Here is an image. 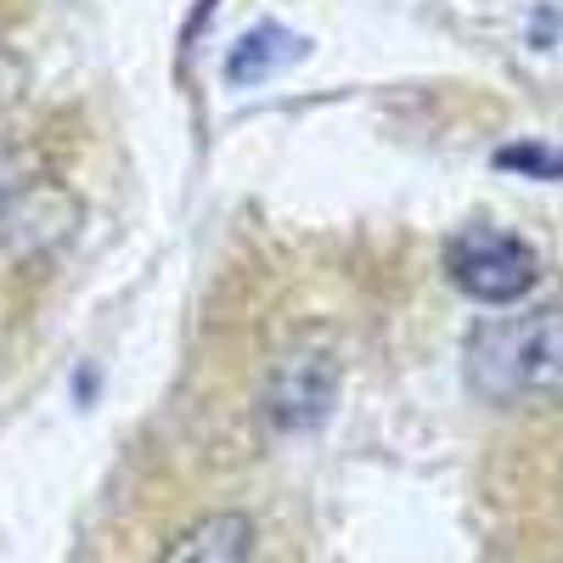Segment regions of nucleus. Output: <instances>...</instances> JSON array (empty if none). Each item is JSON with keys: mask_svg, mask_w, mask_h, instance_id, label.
I'll list each match as a JSON object with an SVG mask.
<instances>
[{"mask_svg": "<svg viewBox=\"0 0 563 563\" xmlns=\"http://www.w3.org/2000/svg\"><path fill=\"white\" fill-rule=\"evenodd\" d=\"M462 366L474 395L496 406H563V305L474 327Z\"/></svg>", "mask_w": 563, "mask_h": 563, "instance_id": "1", "label": "nucleus"}, {"mask_svg": "<svg viewBox=\"0 0 563 563\" xmlns=\"http://www.w3.org/2000/svg\"><path fill=\"white\" fill-rule=\"evenodd\" d=\"M445 271L451 282L479 299V305H512L536 288L541 276V260L525 238H512V231H496V225H467L445 243Z\"/></svg>", "mask_w": 563, "mask_h": 563, "instance_id": "2", "label": "nucleus"}, {"mask_svg": "<svg viewBox=\"0 0 563 563\" xmlns=\"http://www.w3.org/2000/svg\"><path fill=\"white\" fill-rule=\"evenodd\" d=\"M339 400V361L327 344H288L260 384V417L276 434H305L316 422H327Z\"/></svg>", "mask_w": 563, "mask_h": 563, "instance_id": "3", "label": "nucleus"}, {"mask_svg": "<svg viewBox=\"0 0 563 563\" xmlns=\"http://www.w3.org/2000/svg\"><path fill=\"white\" fill-rule=\"evenodd\" d=\"M158 563H254V519L249 512H203L158 552Z\"/></svg>", "mask_w": 563, "mask_h": 563, "instance_id": "4", "label": "nucleus"}, {"mask_svg": "<svg viewBox=\"0 0 563 563\" xmlns=\"http://www.w3.org/2000/svg\"><path fill=\"white\" fill-rule=\"evenodd\" d=\"M294 52H299V40H294L288 29L260 23V29H249L238 45H231V57H225V79H231V85H254V79H265L276 63H288Z\"/></svg>", "mask_w": 563, "mask_h": 563, "instance_id": "5", "label": "nucleus"}, {"mask_svg": "<svg viewBox=\"0 0 563 563\" xmlns=\"http://www.w3.org/2000/svg\"><path fill=\"white\" fill-rule=\"evenodd\" d=\"M496 164L501 169H530L541 180L563 175V153H547V147H507V153H496Z\"/></svg>", "mask_w": 563, "mask_h": 563, "instance_id": "6", "label": "nucleus"}, {"mask_svg": "<svg viewBox=\"0 0 563 563\" xmlns=\"http://www.w3.org/2000/svg\"><path fill=\"white\" fill-rule=\"evenodd\" d=\"M18 192H23V180H18V158H12L7 141H0V209H7Z\"/></svg>", "mask_w": 563, "mask_h": 563, "instance_id": "7", "label": "nucleus"}]
</instances>
